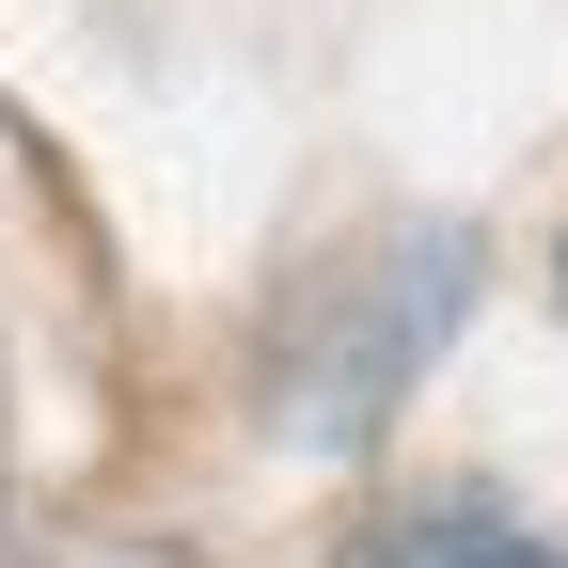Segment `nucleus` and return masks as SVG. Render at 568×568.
<instances>
[{
    "label": "nucleus",
    "mask_w": 568,
    "mask_h": 568,
    "mask_svg": "<svg viewBox=\"0 0 568 568\" xmlns=\"http://www.w3.org/2000/svg\"><path fill=\"white\" fill-rule=\"evenodd\" d=\"M395 568H568V552H521V537H489V521H426Z\"/></svg>",
    "instance_id": "1"
}]
</instances>
